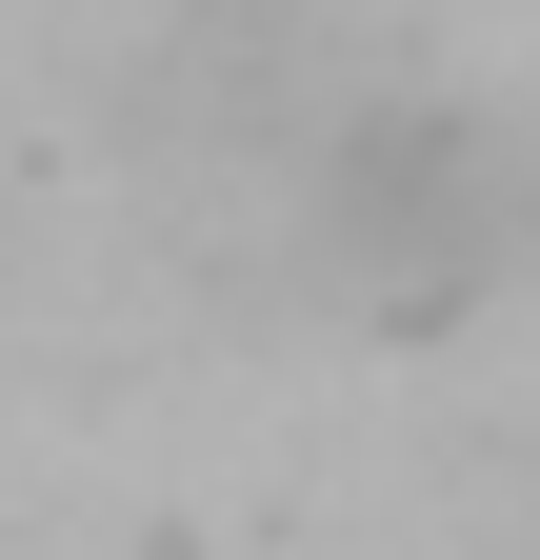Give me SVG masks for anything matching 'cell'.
Segmentation results:
<instances>
[{
  "mask_svg": "<svg viewBox=\"0 0 540 560\" xmlns=\"http://www.w3.org/2000/svg\"><path fill=\"white\" fill-rule=\"evenodd\" d=\"M320 221H341L361 280H400V301H460L501 241H520V180H501V140L481 120H441V101H380L320 140Z\"/></svg>",
  "mask_w": 540,
  "mask_h": 560,
  "instance_id": "1",
  "label": "cell"
}]
</instances>
